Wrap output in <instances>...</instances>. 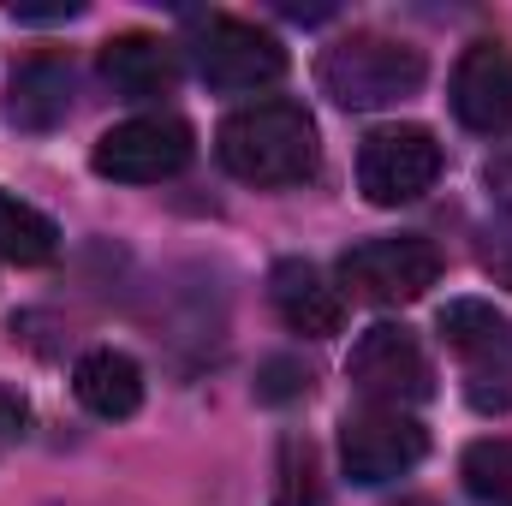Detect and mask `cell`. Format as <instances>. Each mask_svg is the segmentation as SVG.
Here are the masks:
<instances>
[{
  "instance_id": "obj_1",
  "label": "cell",
  "mask_w": 512,
  "mask_h": 506,
  "mask_svg": "<svg viewBox=\"0 0 512 506\" xmlns=\"http://www.w3.org/2000/svg\"><path fill=\"white\" fill-rule=\"evenodd\" d=\"M215 155L245 185H304L316 173V120L298 102H251L215 131Z\"/></svg>"
},
{
  "instance_id": "obj_2",
  "label": "cell",
  "mask_w": 512,
  "mask_h": 506,
  "mask_svg": "<svg viewBox=\"0 0 512 506\" xmlns=\"http://www.w3.org/2000/svg\"><path fill=\"white\" fill-rule=\"evenodd\" d=\"M316 78H322V90H328L340 108L370 114V108H393V102L417 96L423 78H429V60H423V48H411V42H399V36L352 30V36H340V42L322 54Z\"/></svg>"
},
{
  "instance_id": "obj_3",
  "label": "cell",
  "mask_w": 512,
  "mask_h": 506,
  "mask_svg": "<svg viewBox=\"0 0 512 506\" xmlns=\"http://www.w3.org/2000/svg\"><path fill=\"white\" fill-rule=\"evenodd\" d=\"M441 340L459 358L465 399L483 417L512 411V322L507 316L495 304H483V298H453V304H441Z\"/></svg>"
},
{
  "instance_id": "obj_4",
  "label": "cell",
  "mask_w": 512,
  "mask_h": 506,
  "mask_svg": "<svg viewBox=\"0 0 512 506\" xmlns=\"http://www.w3.org/2000/svg\"><path fill=\"white\" fill-rule=\"evenodd\" d=\"M191 66L209 90L245 96V90H268V84L286 78V48L251 18L209 12V18L191 24Z\"/></svg>"
},
{
  "instance_id": "obj_5",
  "label": "cell",
  "mask_w": 512,
  "mask_h": 506,
  "mask_svg": "<svg viewBox=\"0 0 512 506\" xmlns=\"http://www.w3.org/2000/svg\"><path fill=\"white\" fill-rule=\"evenodd\" d=\"M191 155H197V137L179 114H137V120L96 137L90 167L114 185H161V179L185 173Z\"/></svg>"
},
{
  "instance_id": "obj_6",
  "label": "cell",
  "mask_w": 512,
  "mask_h": 506,
  "mask_svg": "<svg viewBox=\"0 0 512 506\" xmlns=\"http://www.w3.org/2000/svg\"><path fill=\"white\" fill-rule=\"evenodd\" d=\"M429 453V435L411 411H393V405H358L346 411L340 423V465L358 489H376L393 483L405 471H417V459Z\"/></svg>"
},
{
  "instance_id": "obj_7",
  "label": "cell",
  "mask_w": 512,
  "mask_h": 506,
  "mask_svg": "<svg viewBox=\"0 0 512 506\" xmlns=\"http://www.w3.org/2000/svg\"><path fill=\"white\" fill-rule=\"evenodd\" d=\"M441 179V143L429 126H382L358 149V185L376 209L417 203Z\"/></svg>"
},
{
  "instance_id": "obj_8",
  "label": "cell",
  "mask_w": 512,
  "mask_h": 506,
  "mask_svg": "<svg viewBox=\"0 0 512 506\" xmlns=\"http://www.w3.org/2000/svg\"><path fill=\"white\" fill-rule=\"evenodd\" d=\"M340 280L364 304H411L441 280V251L429 239H417V233L370 239V245H352L340 256Z\"/></svg>"
},
{
  "instance_id": "obj_9",
  "label": "cell",
  "mask_w": 512,
  "mask_h": 506,
  "mask_svg": "<svg viewBox=\"0 0 512 506\" xmlns=\"http://www.w3.org/2000/svg\"><path fill=\"white\" fill-rule=\"evenodd\" d=\"M352 387L364 393V405H393V411H411L429 399V358L417 346L411 328H393V322H376L358 346H352V364H346Z\"/></svg>"
},
{
  "instance_id": "obj_10",
  "label": "cell",
  "mask_w": 512,
  "mask_h": 506,
  "mask_svg": "<svg viewBox=\"0 0 512 506\" xmlns=\"http://www.w3.org/2000/svg\"><path fill=\"white\" fill-rule=\"evenodd\" d=\"M453 114L465 131L501 137L512 131V48L507 42H471L453 66Z\"/></svg>"
},
{
  "instance_id": "obj_11",
  "label": "cell",
  "mask_w": 512,
  "mask_h": 506,
  "mask_svg": "<svg viewBox=\"0 0 512 506\" xmlns=\"http://www.w3.org/2000/svg\"><path fill=\"white\" fill-rule=\"evenodd\" d=\"M268 298H274V316H280L292 334H310V340L340 334V322H346L340 292H334V286L322 280V268L304 262V256L274 262V274H268Z\"/></svg>"
},
{
  "instance_id": "obj_12",
  "label": "cell",
  "mask_w": 512,
  "mask_h": 506,
  "mask_svg": "<svg viewBox=\"0 0 512 506\" xmlns=\"http://www.w3.org/2000/svg\"><path fill=\"white\" fill-rule=\"evenodd\" d=\"M6 126L18 131H54L72 114V66L60 54H30L6 78Z\"/></svg>"
},
{
  "instance_id": "obj_13",
  "label": "cell",
  "mask_w": 512,
  "mask_h": 506,
  "mask_svg": "<svg viewBox=\"0 0 512 506\" xmlns=\"http://www.w3.org/2000/svg\"><path fill=\"white\" fill-rule=\"evenodd\" d=\"M102 78L114 84V96L149 102L179 84V54H173V42L149 36V30H126V36L102 42Z\"/></svg>"
},
{
  "instance_id": "obj_14",
  "label": "cell",
  "mask_w": 512,
  "mask_h": 506,
  "mask_svg": "<svg viewBox=\"0 0 512 506\" xmlns=\"http://www.w3.org/2000/svg\"><path fill=\"white\" fill-rule=\"evenodd\" d=\"M72 393H78V405H84L90 417L120 423V417H131V411L143 405V370H137V358H126V352L96 346V352L78 358V370H72Z\"/></svg>"
},
{
  "instance_id": "obj_15",
  "label": "cell",
  "mask_w": 512,
  "mask_h": 506,
  "mask_svg": "<svg viewBox=\"0 0 512 506\" xmlns=\"http://www.w3.org/2000/svg\"><path fill=\"white\" fill-rule=\"evenodd\" d=\"M54 251H60V227L36 203L0 191V256L18 262V268H42Z\"/></svg>"
},
{
  "instance_id": "obj_16",
  "label": "cell",
  "mask_w": 512,
  "mask_h": 506,
  "mask_svg": "<svg viewBox=\"0 0 512 506\" xmlns=\"http://www.w3.org/2000/svg\"><path fill=\"white\" fill-rule=\"evenodd\" d=\"M465 489L483 506H512V441H471L465 447Z\"/></svg>"
},
{
  "instance_id": "obj_17",
  "label": "cell",
  "mask_w": 512,
  "mask_h": 506,
  "mask_svg": "<svg viewBox=\"0 0 512 506\" xmlns=\"http://www.w3.org/2000/svg\"><path fill=\"white\" fill-rule=\"evenodd\" d=\"M274 506H322V465L304 435L280 441V471H274Z\"/></svg>"
},
{
  "instance_id": "obj_18",
  "label": "cell",
  "mask_w": 512,
  "mask_h": 506,
  "mask_svg": "<svg viewBox=\"0 0 512 506\" xmlns=\"http://www.w3.org/2000/svg\"><path fill=\"white\" fill-rule=\"evenodd\" d=\"M477 262H483V274H489L495 286L512 292V209L495 215V221H483V233H477Z\"/></svg>"
},
{
  "instance_id": "obj_19",
  "label": "cell",
  "mask_w": 512,
  "mask_h": 506,
  "mask_svg": "<svg viewBox=\"0 0 512 506\" xmlns=\"http://www.w3.org/2000/svg\"><path fill=\"white\" fill-rule=\"evenodd\" d=\"M24 423H30V405H24V393L18 387H0V453L24 435Z\"/></svg>"
},
{
  "instance_id": "obj_20",
  "label": "cell",
  "mask_w": 512,
  "mask_h": 506,
  "mask_svg": "<svg viewBox=\"0 0 512 506\" xmlns=\"http://www.w3.org/2000/svg\"><path fill=\"white\" fill-rule=\"evenodd\" d=\"M310 376L298 370V364H268V381H262V399H292V393H304Z\"/></svg>"
}]
</instances>
